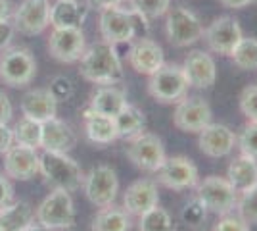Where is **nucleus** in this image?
Segmentation results:
<instances>
[{
	"label": "nucleus",
	"mask_w": 257,
	"mask_h": 231,
	"mask_svg": "<svg viewBox=\"0 0 257 231\" xmlns=\"http://www.w3.org/2000/svg\"><path fill=\"white\" fill-rule=\"evenodd\" d=\"M81 75L94 85H117L123 81V64L115 44L98 41L81 56Z\"/></svg>",
	"instance_id": "f257e3e1"
},
{
	"label": "nucleus",
	"mask_w": 257,
	"mask_h": 231,
	"mask_svg": "<svg viewBox=\"0 0 257 231\" xmlns=\"http://www.w3.org/2000/svg\"><path fill=\"white\" fill-rule=\"evenodd\" d=\"M98 27H100L102 41L117 46V44L133 43L135 39L144 37V33L150 29V23L133 8L127 10L123 6H113L100 12Z\"/></svg>",
	"instance_id": "f03ea898"
},
{
	"label": "nucleus",
	"mask_w": 257,
	"mask_h": 231,
	"mask_svg": "<svg viewBox=\"0 0 257 231\" xmlns=\"http://www.w3.org/2000/svg\"><path fill=\"white\" fill-rule=\"evenodd\" d=\"M41 174L46 179V183H50L52 187L65 189L69 193L83 187L85 179V174L81 166L77 164V160H73L67 152L52 150H44L41 154Z\"/></svg>",
	"instance_id": "7ed1b4c3"
},
{
	"label": "nucleus",
	"mask_w": 257,
	"mask_h": 231,
	"mask_svg": "<svg viewBox=\"0 0 257 231\" xmlns=\"http://www.w3.org/2000/svg\"><path fill=\"white\" fill-rule=\"evenodd\" d=\"M35 220L52 231L71 229L75 225V204L71 193L54 187L35 210Z\"/></svg>",
	"instance_id": "20e7f679"
},
{
	"label": "nucleus",
	"mask_w": 257,
	"mask_h": 231,
	"mask_svg": "<svg viewBox=\"0 0 257 231\" xmlns=\"http://www.w3.org/2000/svg\"><path fill=\"white\" fill-rule=\"evenodd\" d=\"M37 75V60L25 46H8L0 52V81L8 87H25Z\"/></svg>",
	"instance_id": "39448f33"
},
{
	"label": "nucleus",
	"mask_w": 257,
	"mask_h": 231,
	"mask_svg": "<svg viewBox=\"0 0 257 231\" xmlns=\"http://www.w3.org/2000/svg\"><path fill=\"white\" fill-rule=\"evenodd\" d=\"M165 16V35L173 46L184 48L202 41L205 27L192 10L184 6H175L169 8Z\"/></svg>",
	"instance_id": "423d86ee"
},
{
	"label": "nucleus",
	"mask_w": 257,
	"mask_h": 231,
	"mask_svg": "<svg viewBox=\"0 0 257 231\" xmlns=\"http://www.w3.org/2000/svg\"><path fill=\"white\" fill-rule=\"evenodd\" d=\"M196 195L202 204H204L207 212H213V214H228L236 208V202H238V191H236L230 181L226 177L221 176H209L204 177L202 181L196 183Z\"/></svg>",
	"instance_id": "0eeeda50"
},
{
	"label": "nucleus",
	"mask_w": 257,
	"mask_h": 231,
	"mask_svg": "<svg viewBox=\"0 0 257 231\" xmlns=\"http://www.w3.org/2000/svg\"><path fill=\"white\" fill-rule=\"evenodd\" d=\"M148 77V93L152 99L161 104L179 102L188 93V81L184 77L182 67L177 64H163Z\"/></svg>",
	"instance_id": "6e6552de"
},
{
	"label": "nucleus",
	"mask_w": 257,
	"mask_h": 231,
	"mask_svg": "<svg viewBox=\"0 0 257 231\" xmlns=\"http://www.w3.org/2000/svg\"><path fill=\"white\" fill-rule=\"evenodd\" d=\"M127 158L142 172L156 174L160 166L165 162V146L158 135L142 131L128 139V144L125 148Z\"/></svg>",
	"instance_id": "1a4fd4ad"
},
{
	"label": "nucleus",
	"mask_w": 257,
	"mask_h": 231,
	"mask_svg": "<svg viewBox=\"0 0 257 231\" xmlns=\"http://www.w3.org/2000/svg\"><path fill=\"white\" fill-rule=\"evenodd\" d=\"M83 189L86 198L98 208L113 204L119 193V179L115 170L106 164L94 166L83 179Z\"/></svg>",
	"instance_id": "9d476101"
},
{
	"label": "nucleus",
	"mask_w": 257,
	"mask_h": 231,
	"mask_svg": "<svg viewBox=\"0 0 257 231\" xmlns=\"http://www.w3.org/2000/svg\"><path fill=\"white\" fill-rule=\"evenodd\" d=\"M158 174V183L171 191H186L194 189L200 181L198 168L190 158L186 156H169L165 162L160 166Z\"/></svg>",
	"instance_id": "9b49d317"
},
{
	"label": "nucleus",
	"mask_w": 257,
	"mask_h": 231,
	"mask_svg": "<svg viewBox=\"0 0 257 231\" xmlns=\"http://www.w3.org/2000/svg\"><path fill=\"white\" fill-rule=\"evenodd\" d=\"M244 37L242 27L238 20L230 18V16H221L215 18L204 29V39L207 48L219 56H230L238 41Z\"/></svg>",
	"instance_id": "f8f14e48"
},
{
	"label": "nucleus",
	"mask_w": 257,
	"mask_h": 231,
	"mask_svg": "<svg viewBox=\"0 0 257 231\" xmlns=\"http://www.w3.org/2000/svg\"><path fill=\"white\" fill-rule=\"evenodd\" d=\"M86 50L85 33L81 27H67V29H56L48 37V52L54 60L62 64H75Z\"/></svg>",
	"instance_id": "ddd939ff"
},
{
	"label": "nucleus",
	"mask_w": 257,
	"mask_h": 231,
	"mask_svg": "<svg viewBox=\"0 0 257 231\" xmlns=\"http://www.w3.org/2000/svg\"><path fill=\"white\" fill-rule=\"evenodd\" d=\"M211 106L202 97H184L177 102L173 123L184 133H200L211 123Z\"/></svg>",
	"instance_id": "4468645a"
},
{
	"label": "nucleus",
	"mask_w": 257,
	"mask_h": 231,
	"mask_svg": "<svg viewBox=\"0 0 257 231\" xmlns=\"http://www.w3.org/2000/svg\"><path fill=\"white\" fill-rule=\"evenodd\" d=\"M12 23L14 29L25 37L41 35L50 25L48 0H23L12 14Z\"/></svg>",
	"instance_id": "2eb2a0df"
},
{
	"label": "nucleus",
	"mask_w": 257,
	"mask_h": 231,
	"mask_svg": "<svg viewBox=\"0 0 257 231\" xmlns=\"http://www.w3.org/2000/svg\"><path fill=\"white\" fill-rule=\"evenodd\" d=\"M4 156V174L16 181H29L41 174V154L35 148L12 144Z\"/></svg>",
	"instance_id": "dca6fc26"
},
{
	"label": "nucleus",
	"mask_w": 257,
	"mask_h": 231,
	"mask_svg": "<svg viewBox=\"0 0 257 231\" xmlns=\"http://www.w3.org/2000/svg\"><path fill=\"white\" fill-rule=\"evenodd\" d=\"M182 71L188 81V87L194 89H211L217 81V66L213 56L205 50H192L182 62Z\"/></svg>",
	"instance_id": "f3484780"
},
{
	"label": "nucleus",
	"mask_w": 257,
	"mask_h": 231,
	"mask_svg": "<svg viewBox=\"0 0 257 231\" xmlns=\"http://www.w3.org/2000/svg\"><path fill=\"white\" fill-rule=\"evenodd\" d=\"M127 58L131 67L137 73H142V75H152L156 69H160L165 64L163 48L156 41L148 39V37L135 39L131 48H128Z\"/></svg>",
	"instance_id": "a211bd4d"
},
{
	"label": "nucleus",
	"mask_w": 257,
	"mask_h": 231,
	"mask_svg": "<svg viewBox=\"0 0 257 231\" xmlns=\"http://www.w3.org/2000/svg\"><path fill=\"white\" fill-rule=\"evenodd\" d=\"M198 146L209 158H223L234 150L236 135L223 123H209L198 133Z\"/></svg>",
	"instance_id": "6ab92c4d"
},
{
	"label": "nucleus",
	"mask_w": 257,
	"mask_h": 231,
	"mask_svg": "<svg viewBox=\"0 0 257 231\" xmlns=\"http://www.w3.org/2000/svg\"><path fill=\"white\" fill-rule=\"evenodd\" d=\"M158 204H160V191L158 183L152 179H139L131 183L123 195V208L137 218Z\"/></svg>",
	"instance_id": "aec40b11"
},
{
	"label": "nucleus",
	"mask_w": 257,
	"mask_h": 231,
	"mask_svg": "<svg viewBox=\"0 0 257 231\" xmlns=\"http://www.w3.org/2000/svg\"><path fill=\"white\" fill-rule=\"evenodd\" d=\"M22 114L23 118H29L35 121L52 120L58 114V100L52 97L48 89H33L27 91L22 99Z\"/></svg>",
	"instance_id": "412c9836"
},
{
	"label": "nucleus",
	"mask_w": 257,
	"mask_h": 231,
	"mask_svg": "<svg viewBox=\"0 0 257 231\" xmlns=\"http://www.w3.org/2000/svg\"><path fill=\"white\" fill-rule=\"evenodd\" d=\"M77 144L75 131L65 123V121L52 118L43 123V150L52 152H69Z\"/></svg>",
	"instance_id": "4be33fe9"
},
{
	"label": "nucleus",
	"mask_w": 257,
	"mask_h": 231,
	"mask_svg": "<svg viewBox=\"0 0 257 231\" xmlns=\"http://www.w3.org/2000/svg\"><path fill=\"white\" fill-rule=\"evenodd\" d=\"M88 16V6L79 0H56L50 6V25L56 29L81 27Z\"/></svg>",
	"instance_id": "5701e85b"
},
{
	"label": "nucleus",
	"mask_w": 257,
	"mask_h": 231,
	"mask_svg": "<svg viewBox=\"0 0 257 231\" xmlns=\"http://www.w3.org/2000/svg\"><path fill=\"white\" fill-rule=\"evenodd\" d=\"M83 118H85V133L86 139L94 144H109L117 141V127H115V120L109 116H102L92 112L88 106L83 110Z\"/></svg>",
	"instance_id": "b1692460"
},
{
	"label": "nucleus",
	"mask_w": 257,
	"mask_h": 231,
	"mask_svg": "<svg viewBox=\"0 0 257 231\" xmlns=\"http://www.w3.org/2000/svg\"><path fill=\"white\" fill-rule=\"evenodd\" d=\"M125 104H127V95L123 89H119L117 85H100L92 93L88 108L102 116L115 118Z\"/></svg>",
	"instance_id": "393cba45"
},
{
	"label": "nucleus",
	"mask_w": 257,
	"mask_h": 231,
	"mask_svg": "<svg viewBox=\"0 0 257 231\" xmlns=\"http://www.w3.org/2000/svg\"><path fill=\"white\" fill-rule=\"evenodd\" d=\"M226 179L230 181V185L238 193H244L249 187H253L257 183V160L251 158V156H247V154L240 152L228 164Z\"/></svg>",
	"instance_id": "a878e982"
},
{
	"label": "nucleus",
	"mask_w": 257,
	"mask_h": 231,
	"mask_svg": "<svg viewBox=\"0 0 257 231\" xmlns=\"http://www.w3.org/2000/svg\"><path fill=\"white\" fill-rule=\"evenodd\" d=\"M133 229V220L131 214L123 206L107 204L96 212L92 218L90 231H131Z\"/></svg>",
	"instance_id": "bb28decb"
},
{
	"label": "nucleus",
	"mask_w": 257,
	"mask_h": 231,
	"mask_svg": "<svg viewBox=\"0 0 257 231\" xmlns=\"http://www.w3.org/2000/svg\"><path fill=\"white\" fill-rule=\"evenodd\" d=\"M33 220V208L27 200H12L0 208V231H22Z\"/></svg>",
	"instance_id": "cd10ccee"
},
{
	"label": "nucleus",
	"mask_w": 257,
	"mask_h": 231,
	"mask_svg": "<svg viewBox=\"0 0 257 231\" xmlns=\"http://www.w3.org/2000/svg\"><path fill=\"white\" fill-rule=\"evenodd\" d=\"M115 120V127H117L119 139H131L135 135L144 131L146 127V118H144V112L133 106V104H125L121 112L113 118Z\"/></svg>",
	"instance_id": "c85d7f7f"
},
{
	"label": "nucleus",
	"mask_w": 257,
	"mask_h": 231,
	"mask_svg": "<svg viewBox=\"0 0 257 231\" xmlns=\"http://www.w3.org/2000/svg\"><path fill=\"white\" fill-rule=\"evenodd\" d=\"M14 143L22 144V146H29V148H41L43 144V123L41 121L29 120V118H22L14 125Z\"/></svg>",
	"instance_id": "c756f323"
},
{
	"label": "nucleus",
	"mask_w": 257,
	"mask_h": 231,
	"mask_svg": "<svg viewBox=\"0 0 257 231\" xmlns=\"http://www.w3.org/2000/svg\"><path fill=\"white\" fill-rule=\"evenodd\" d=\"M139 231H177L171 214L160 204L139 216Z\"/></svg>",
	"instance_id": "7c9ffc66"
},
{
	"label": "nucleus",
	"mask_w": 257,
	"mask_h": 231,
	"mask_svg": "<svg viewBox=\"0 0 257 231\" xmlns=\"http://www.w3.org/2000/svg\"><path fill=\"white\" fill-rule=\"evenodd\" d=\"M232 62L236 67L244 69V71H251L257 69V39L255 37H242L238 44L232 50Z\"/></svg>",
	"instance_id": "2f4dec72"
},
{
	"label": "nucleus",
	"mask_w": 257,
	"mask_h": 231,
	"mask_svg": "<svg viewBox=\"0 0 257 231\" xmlns=\"http://www.w3.org/2000/svg\"><path fill=\"white\" fill-rule=\"evenodd\" d=\"M128 4L133 10L148 22L165 16L167 10L171 8V0H128Z\"/></svg>",
	"instance_id": "473e14b6"
},
{
	"label": "nucleus",
	"mask_w": 257,
	"mask_h": 231,
	"mask_svg": "<svg viewBox=\"0 0 257 231\" xmlns=\"http://www.w3.org/2000/svg\"><path fill=\"white\" fill-rule=\"evenodd\" d=\"M236 210H238V216L246 223H257V183L244 193H240Z\"/></svg>",
	"instance_id": "72a5a7b5"
},
{
	"label": "nucleus",
	"mask_w": 257,
	"mask_h": 231,
	"mask_svg": "<svg viewBox=\"0 0 257 231\" xmlns=\"http://www.w3.org/2000/svg\"><path fill=\"white\" fill-rule=\"evenodd\" d=\"M236 146L242 154H247L257 160V121L247 120L242 133L236 137Z\"/></svg>",
	"instance_id": "f704fd0d"
},
{
	"label": "nucleus",
	"mask_w": 257,
	"mask_h": 231,
	"mask_svg": "<svg viewBox=\"0 0 257 231\" xmlns=\"http://www.w3.org/2000/svg\"><path fill=\"white\" fill-rule=\"evenodd\" d=\"M205 216H207V208L196 197L190 202H186L181 212V218L186 225H200L205 220Z\"/></svg>",
	"instance_id": "c9c22d12"
},
{
	"label": "nucleus",
	"mask_w": 257,
	"mask_h": 231,
	"mask_svg": "<svg viewBox=\"0 0 257 231\" xmlns=\"http://www.w3.org/2000/svg\"><path fill=\"white\" fill-rule=\"evenodd\" d=\"M240 110L249 121H257V85H249L242 91Z\"/></svg>",
	"instance_id": "e433bc0d"
},
{
	"label": "nucleus",
	"mask_w": 257,
	"mask_h": 231,
	"mask_svg": "<svg viewBox=\"0 0 257 231\" xmlns=\"http://www.w3.org/2000/svg\"><path fill=\"white\" fill-rule=\"evenodd\" d=\"M48 91L52 93V97L58 102H62V100H69L71 97H73V91H75V87H73V81L69 79V77L65 75H56L50 81V87H48Z\"/></svg>",
	"instance_id": "4c0bfd02"
},
{
	"label": "nucleus",
	"mask_w": 257,
	"mask_h": 231,
	"mask_svg": "<svg viewBox=\"0 0 257 231\" xmlns=\"http://www.w3.org/2000/svg\"><path fill=\"white\" fill-rule=\"evenodd\" d=\"M213 231H249V223L242 220L238 214H223L221 220L217 221Z\"/></svg>",
	"instance_id": "58836bf2"
},
{
	"label": "nucleus",
	"mask_w": 257,
	"mask_h": 231,
	"mask_svg": "<svg viewBox=\"0 0 257 231\" xmlns=\"http://www.w3.org/2000/svg\"><path fill=\"white\" fill-rule=\"evenodd\" d=\"M14 35H16V29H14L12 18L0 20V52H2V50H6V48L10 46Z\"/></svg>",
	"instance_id": "ea45409f"
},
{
	"label": "nucleus",
	"mask_w": 257,
	"mask_h": 231,
	"mask_svg": "<svg viewBox=\"0 0 257 231\" xmlns=\"http://www.w3.org/2000/svg\"><path fill=\"white\" fill-rule=\"evenodd\" d=\"M14 200V185L6 174H0V208Z\"/></svg>",
	"instance_id": "a19ab883"
},
{
	"label": "nucleus",
	"mask_w": 257,
	"mask_h": 231,
	"mask_svg": "<svg viewBox=\"0 0 257 231\" xmlns=\"http://www.w3.org/2000/svg\"><path fill=\"white\" fill-rule=\"evenodd\" d=\"M12 116H14V106H12L8 95L4 91H0V125L10 123Z\"/></svg>",
	"instance_id": "79ce46f5"
},
{
	"label": "nucleus",
	"mask_w": 257,
	"mask_h": 231,
	"mask_svg": "<svg viewBox=\"0 0 257 231\" xmlns=\"http://www.w3.org/2000/svg\"><path fill=\"white\" fill-rule=\"evenodd\" d=\"M12 144H14V131L8 127V123L0 125V156L6 152Z\"/></svg>",
	"instance_id": "37998d69"
},
{
	"label": "nucleus",
	"mask_w": 257,
	"mask_h": 231,
	"mask_svg": "<svg viewBox=\"0 0 257 231\" xmlns=\"http://www.w3.org/2000/svg\"><path fill=\"white\" fill-rule=\"evenodd\" d=\"M123 0H86L88 10H106V8H113V6H121Z\"/></svg>",
	"instance_id": "c03bdc74"
},
{
	"label": "nucleus",
	"mask_w": 257,
	"mask_h": 231,
	"mask_svg": "<svg viewBox=\"0 0 257 231\" xmlns=\"http://www.w3.org/2000/svg\"><path fill=\"white\" fill-rule=\"evenodd\" d=\"M225 8H230V10H244L247 6L255 4L257 0H219Z\"/></svg>",
	"instance_id": "a18cd8bd"
},
{
	"label": "nucleus",
	"mask_w": 257,
	"mask_h": 231,
	"mask_svg": "<svg viewBox=\"0 0 257 231\" xmlns=\"http://www.w3.org/2000/svg\"><path fill=\"white\" fill-rule=\"evenodd\" d=\"M6 18H12V8L8 0H0V20H6Z\"/></svg>",
	"instance_id": "49530a36"
},
{
	"label": "nucleus",
	"mask_w": 257,
	"mask_h": 231,
	"mask_svg": "<svg viewBox=\"0 0 257 231\" xmlns=\"http://www.w3.org/2000/svg\"><path fill=\"white\" fill-rule=\"evenodd\" d=\"M22 231H52V229H48V227H44L43 223H39L37 220H31L25 227H23Z\"/></svg>",
	"instance_id": "de8ad7c7"
},
{
	"label": "nucleus",
	"mask_w": 257,
	"mask_h": 231,
	"mask_svg": "<svg viewBox=\"0 0 257 231\" xmlns=\"http://www.w3.org/2000/svg\"><path fill=\"white\" fill-rule=\"evenodd\" d=\"M62 231H67V229H62Z\"/></svg>",
	"instance_id": "09e8293b"
}]
</instances>
